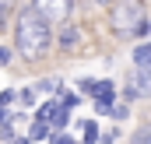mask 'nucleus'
I'll return each instance as SVG.
<instances>
[{
	"label": "nucleus",
	"mask_w": 151,
	"mask_h": 144,
	"mask_svg": "<svg viewBox=\"0 0 151 144\" xmlns=\"http://www.w3.org/2000/svg\"><path fill=\"white\" fill-rule=\"evenodd\" d=\"M84 141H88V144L99 141V127H95V123H84Z\"/></svg>",
	"instance_id": "9"
},
{
	"label": "nucleus",
	"mask_w": 151,
	"mask_h": 144,
	"mask_svg": "<svg viewBox=\"0 0 151 144\" xmlns=\"http://www.w3.org/2000/svg\"><path fill=\"white\" fill-rule=\"evenodd\" d=\"M151 91V74H148V67H137V71L130 74V95L134 99H144Z\"/></svg>",
	"instance_id": "4"
},
{
	"label": "nucleus",
	"mask_w": 151,
	"mask_h": 144,
	"mask_svg": "<svg viewBox=\"0 0 151 144\" xmlns=\"http://www.w3.org/2000/svg\"><path fill=\"white\" fill-rule=\"evenodd\" d=\"M134 144H151V130L144 127V130H137V137H134Z\"/></svg>",
	"instance_id": "10"
},
{
	"label": "nucleus",
	"mask_w": 151,
	"mask_h": 144,
	"mask_svg": "<svg viewBox=\"0 0 151 144\" xmlns=\"http://www.w3.org/2000/svg\"><path fill=\"white\" fill-rule=\"evenodd\" d=\"M134 63L137 67H151V46H137L134 49Z\"/></svg>",
	"instance_id": "6"
},
{
	"label": "nucleus",
	"mask_w": 151,
	"mask_h": 144,
	"mask_svg": "<svg viewBox=\"0 0 151 144\" xmlns=\"http://www.w3.org/2000/svg\"><path fill=\"white\" fill-rule=\"evenodd\" d=\"M148 21V11H144V0H123L113 11V28L119 35H134V28Z\"/></svg>",
	"instance_id": "2"
},
{
	"label": "nucleus",
	"mask_w": 151,
	"mask_h": 144,
	"mask_svg": "<svg viewBox=\"0 0 151 144\" xmlns=\"http://www.w3.org/2000/svg\"><path fill=\"white\" fill-rule=\"evenodd\" d=\"M7 60H11V53H7V49H0V63H7Z\"/></svg>",
	"instance_id": "11"
},
{
	"label": "nucleus",
	"mask_w": 151,
	"mask_h": 144,
	"mask_svg": "<svg viewBox=\"0 0 151 144\" xmlns=\"http://www.w3.org/2000/svg\"><path fill=\"white\" fill-rule=\"evenodd\" d=\"M11 7H14V0H0V28L7 25V14H11Z\"/></svg>",
	"instance_id": "8"
},
{
	"label": "nucleus",
	"mask_w": 151,
	"mask_h": 144,
	"mask_svg": "<svg viewBox=\"0 0 151 144\" xmlns=\"http://www.w3.org/2000/svg\"><path fill=\"white\" fill-rule=\"evenodd\" d=\"M49 21L39 14L35 7H25L21 14H18V53L28 60V63H35L39 56H46V49H49Z\"/></svg>",
	"instance_id": "1"
},
{
	"label": "nucleus",
	"mask_w": 151,
	"mask_h": 144,
	"mask_svg": "<svg viewBox=\"0 0 151 144\" xmlns=\"http://www.w3.org/2000/svg\"><path fill=\"white\" fill-rule=\"evenodd\" d=\"M77 39H81V35H77V28H63V35H60V46H63V49H70Z\"/></svg>",
	"instance_id": "7"
},
{
	"label": "nucleus",
	"mask_w": 151,
	"mask_h": 144,
	"mask_svg": "<svg viewBox=\"0 0 151 144\" xmlns=\"http://www.w3.org/2000/svg\"><path fill=\"white\" fill-rule=\"evenodd\" d=\"M70 4H74V0H32V7H35L49 25H53V21H63V25H67V18H70Z\"/></svg>",
	"instance_id": "3"
},
{
	"label": "nucleus",
	"mask_w": 151,
	"mask_h": 144,
	"mask_svg": "<svg viewBox=\"0 0 151 144\" xmlns=\"http://www.w3.org/2000/svg\"><path fill=\"white\" fill-rule=\"evenodd\" d=\"M49 134H53V130H49V123H46V120L39 116L35 123H32V141H46Z\"/></svg>",
	"instance_id": "5"
},
{
	"label": "nucleus",
	"mask_w": 151,
	"mask_h": 144,
	"mask_svg": "<svg viewBox=\"0 0 151 144\" xmlns=\"http://www.w3.org/2000/svg\"><path fill=\"white\" fill-rule=\"evenodd\" d=\"M14 144H28V141H14Z\"/></svg>",
	"instance_id": "12"
}]
</instances>
